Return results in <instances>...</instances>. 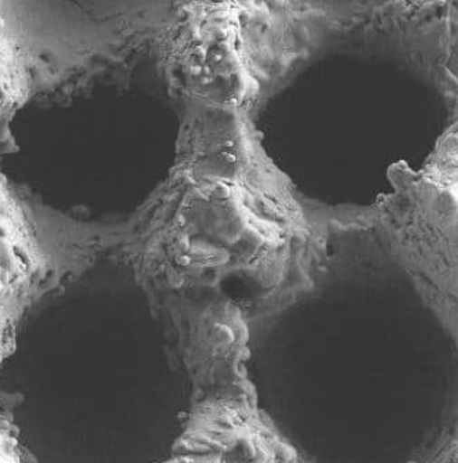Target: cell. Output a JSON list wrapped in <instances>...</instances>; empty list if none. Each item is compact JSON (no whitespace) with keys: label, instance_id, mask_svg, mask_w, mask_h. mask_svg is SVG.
I'll list each match as a JSON object with an SVG mask.
<instances>
[{"label":"cell","instance_id":"cell-1","mask_svg":"<svg viewBox=\"0 0 458 463\" xmlns=\"http://www.w3.org/2000/svg\"><path fill=\"white\" fill-rule=\"evenodd\" d=\"M385 200L389 237L424 299L458 326V117L420 169L395 165Z\"/></svg>","mask_w":458,"mask_h":463},{"label":"cell","instance_id":"cell-2","mask_svg":"<svg viewBox=\"0 0 458 463\" xmlns=\"http://www.w3.org/2000/svg\"><path fill=\"white\" fill-rule=\"evenodd\" d=\"M386 14L407 54L434 78L458 117V2L394 4Z\"/></svg>","mask_w":458,"mask_h":463}]
</instances>
